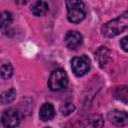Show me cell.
Returning a JSON list of instances; mask_svg holds the SVG:
<instances>
[{
    "mask_svg": "<svg viewBox=\"0 0 128 128\" xmlns=\"http://www.w3.org/2000/svg\"><path fill=\"white\" fill-rule=\"evenodd\" d=\"M126 29H128V11L102 25L101 33L106 38H112L121 34Z\"/></svg>",
    "mask_w": 128,
    "mask_h": 128,
    "instance_id": "cell-1",
    "label": "cell"
},
{
    "mask_svg": "<svg viewBox=\"0 0 128 128\" xmlns=\"http://www.w3.org/2000/svg\"><path fill=\"white\" fill-rule=\"evenodd\" d=\"M65 4L69 22L77 24L84 20L87 14V9L82 0H66Z\"/></svg>",
    "mask_w": 128,
    "mask_h": 128,
    "instance_id": "cell-2",
    "label": "cell"
},
{
    "mask_svg": "<svg viewBox=\"0 0 128 128\" xmlns=\"http://www.w3.org/2000/svg\"><path fill=\"white\" fill-rule=\"evenodd\" d=\"M68 86V76L64 69H56L51 72L48 79V87L52 91H60Z\"/></svg>",
    "mask_w": 128,
    "mask_h": 128,
    "instance_id": "cell-3",
    "label": "cell"
},
{
    "mask_svg": "<svg viewBox=\"0 0 128 128\" xmlns=\"http://www.w3.org/2000/svg\"><path fill=\"white\" fill-rule=\"evenodd\" d=\"M90 67H91L90 60L85 55L74 57L71 60V69H72V72L77 77H81V76H84L85 74H87L88 71L90 70Z\"/></svg>",
    "mask_w": 128,
    "mask_h": 128,
    "instance_id": "cell-4",
    "label": "cell"
},
{
    "mask_svg": "<svg viewBox=\"0 0 128 128\" xmlns=\"http://www.w3.org/2000/svg\"><path fill=\"white\" fill-rule=\"evenodd\" d=\"M1 122L5 127H16L19 125L20 117L19 113L14 108H9L5 110L1 115Z\"/></svg>",
    "mask_w": 128,
    "mask_h": 128,
    "instance_id": "cell-5",
    "label": "cell"
},
{
    "mask_svg": "<svg viewBox=\"0 0 128 128\" xmlns=\"http://www.w3.org/2000/svg\"><path fill=\"white\" fill-rule=\"evenodd\" d=\"M66 47L69 50H77L83 43V36L80 32L72 30L68 31L64 38Z\"/></svg>",
    "mask_w": 128,
    "mask_h": 128,
    "instance_id": "cell-6",
    "label": "cell"
},
{
    "mask_svg": "<svg viewBox=\"0 0 128 128\" xmlns=\"http://www.w3.org/2000/svg\"><path fill=\"white\" fill-rule=\"evenodd\" d=\"M108 120L116 126H125L128 124V113L123 110L113 109L108 113Z\"/></svg>",
    "mask_w": 128,
    "mask_h": 128,
    "instance_id": "cell-7",
    "label": "cell"
},
{
    "mask_svg": "<svg viewBox=\"0 0 128 128\" xmlns=\"http://www.w3.org/2000/svg\"><path fill=\"white\" fill-rule=\"evenodd\" d=\"M55 116V109L52 104L44 103L39 110V117L42 121H50Z\"/></svg>",
    "mask_w": 128,
    "mask_h": 128,
    "instance_id": "cell-8",
    "label": "cell"
},
{
    "mask_svg": "<svg viewBox=\"0 0 128 128\" xmlns=\"http://www.w3.org/2000/svg\"><path fill=\"white\" fill-rule=\"evenodd\" d=\"M49 10V5L44 0H37L32 6H31V12L35 16H43L45 15Z\"/></svg>",
    "mask_w": 128,
    "mask_h": 128,
    "instance_id": "cell-9",
    "label": "cell"
},
{
    "mask_svg": "<svg viewBox=\"0 0 128 128\" xmlns=\"http://www.w3.org/2000/svg\"><path fill=\"white\" fill-rule=\"evenodd\" d=\"M95 59L98 62L99 66L103 67L107 63V61L109 59V51H108V49L106 47H104V46L99 47L97 49V51L95 52Z\"/></svg>",
    "mask_w": 128,
    "mask_h": 128,
    "instance_id": "cell-10",
    "label": "cell"
},
{
    "mask_svg": "<svg viewBox=\"0 0 128 128\" xmlns=\"http://www.w3.org/2000/svg\"><path fill=\"white\" fill-rule=\"evenodd\" d=\"M114 96L118 100L128 104V88L127 87H117L114 90Z\"/></svg>",
    "mask_w": 128,
    "mask_h": 128,
    "instance_id": "cell-11",
    "label": "cell"
},
{
    "mask_svg": "<svg viewBox=\"0 0 128 128\" xmlns=\"http://www.w3.org/2000/svg\"><path fill=\"white\" fill-rule=\"evenodd\" d=\"M15 97H16V90L14 88H11V89L2 93V95H1V104L2 105L9 104L12 101H14Z\"/></svg>",
    "mask_w": 128,
    "mask_h": 128,
    "instance_id": "cell-12",
    "label": "cell"
},
{
    "mask_svg": "<svg viewBox=\"0 0 128 128\" xmlns=\"http://www.w3.org/2000/svg\"><path fill=\"white\" fill-rule=\"evenodd\" d=\"M13 21V16L10 12L4 11L1 14V19H0V24H1V29L4 30L5 28H8L10 24Z\"/></svg>",
    "mask_w": 128,
    "mask_h": 128,
    "instance_id": "cell-13",
    "label": "cell"
},
{
    "mask_svg": "<svg viewBox=\"0 0 128 128\" xmlns=\"http://www.w3.org/2000/svg\"><path fill=\"white\" fill-rule=\"evenodd\" d=\"M1 77L3 79H9L13 75V66L10 63H5L1 66Z\"/></svg>",
    "mask_w": 128,
    "mask_h": 128,
    "instance_id": "cell-14",
    "label": "cell"
},
{
    "mask_svg": "<svg viewBox=\"0 0 128 128\" xmlns=\"http://www.w3.org/2000/svg\"><path fill=\"white\" fill-rule=\"evenodd\" d=\"M74 110H75V106H74V104L71 103V102L64 103V104L61 105V107H60V112H61V114L64 115V116L70 115Z\"/></svg>",
    "mask_w": 128,
    "mask_h": 128,
    "instance_id": "cell-15",
    "label": "cell"
},
{
    "mask_svg": "<svg viewBox=\"0 0 128 128\" xmlns=\"http://www.w3.org/2000/svg\"><path fill=\"white\" fill-rule=\"evenodd\" d=\"M120 46L122 48L123 51L125 52H128V35L123 37L121 40H120Z\"/></svg>",
    "mask_w": 128,
    "mask_h": 128,
    "instance_id": "cell-16",
    "label": "cell"
},
{
    "mask_svg": "<svg viewBox=\"0 0 128 128\" xmlns=\"http://www.w3.org/2000/svg\"><path fill=\"white\" fill-rule=\"evenodd\" d=\"M15 1V3H17V4H20V5H24V4H26L29 0H14Z\"/></svg>",
    "mask_w": 128,
    "mask_h": 128,
    "instance_id": "cell-17",
    "label": "cell"
}]
</instances>
